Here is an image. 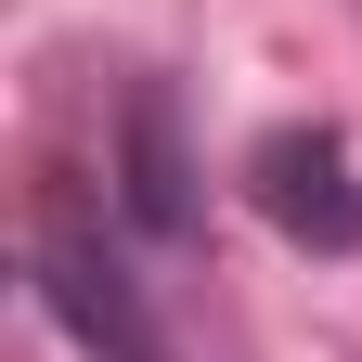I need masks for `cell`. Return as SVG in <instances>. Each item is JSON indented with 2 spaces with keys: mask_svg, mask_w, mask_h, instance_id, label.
I'll return each instance as SVG.
<instances>
[{
  "mask_svg": "<svg viewBox=\"0 0 362 362\" xmlns=\"http://www.w3.org/2000/svg\"><path fill=\"white\" fill-rule=\"evenodd\" d=\"M246 194H259V220L285 246L362 259V168H349L337 129H259V143H246Z\"/></svg>",
  "mask_w": 362,
  "mask_h": 362,
  "instance_id": "cell-1",
  "label": "cell"
},
{
  "mask_svg": "<svg viewBox=\"0 0 362 362\" xmlns=\"http://www.w3.org/2000/svg\"><path fill=\"white\" fill-rule=\"evenodd\" d=\"M39 285H52V310H65V337H78L90 362H104V349H129V337L156 324V310H143V285L117 272V246L90 233L78 207H52V220H39Z\"/></svg>",
  "mask_w": 362,
  "mask_h": 362,
  "instance_id": "cell-2",
  "label": "cell"
},
{
  "mask_svg": "<svg viewBox=\"0 0 362 362\" xmlns=\"http://www.w3.org/2000/svg\"><path fill=\"white\" fill-rule=\"evenodd\" d=\"M117 194H129V220H143L156 246H181V233H194V168H181V104H168L156 78L129 90V181H117Z\"/></svg>",
  "mask_w": 362,
  "mask_h": 362,
  "instance_id": "cell-3",
  "label": "cell"
},
{
  "mask_svg": "<svg viewBox=\"0 0 362 362\" xmlns=\"http://www.w3.org/2000/svg\"><path fill=\"white\" fill-rule=\"evenodd\" d=\"M104 362H181V349H168V337L143 324V337H129V349H104Z\"/></svg>",
  "mask_w": 362,
  "mask_h": 362,
  "instance_id": "cell-4",
  "label": "cell"
}]
</instances>
